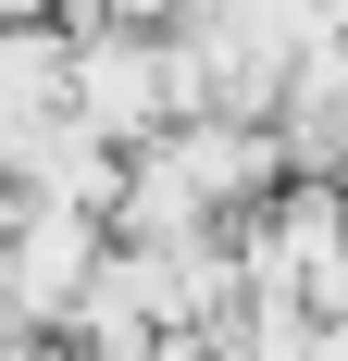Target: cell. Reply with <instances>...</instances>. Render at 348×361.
Instances as JSON below:
<instances>
[{
	"mask_svg": "<svg viewBox=\"0 0 348 361\" xmlns=\"http://www.w3.org/2000/svg\"><path fill=\"white\" fill-rule=\"evenodd\" d=\"M63 112L87 125L100 149H162L174 137V87H162V37H75L63 63Z\"/></svg>",
	"mask_w": 348,
	"mask_h": 361,
	"instance_id": "obj_1",
	"label": "cell"
},
{
	"mask_svg": "<svg viewBox=\"0 0 348 361\" xmlns=\"http://www.w3.org/2000/svg\"><path fill=\"white\" fill-rule=\"evenodd\" d=\"M311 361H348V312H336V324H323V336H311Z\"/></svg>",
	"mask_w": 348,
	"mask_h": 361,
	"instance_id": "obj_2",
	"label": "cell"
}]
</instances>
